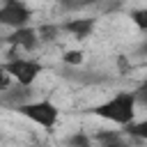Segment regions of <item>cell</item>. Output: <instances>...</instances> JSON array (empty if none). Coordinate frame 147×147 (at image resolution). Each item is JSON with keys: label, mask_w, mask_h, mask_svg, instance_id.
<instances>
[{"label": "cell", "mask_w": 147, "mask_h": 147, "mask_svg": "<svg viewBox=\"0 0 147 147\" xmlns=\"http://www.w3.org/2000/svg\"><path fill=\"white\" fill-rule=\"evenodd\" d=\"M136 96H133V90H119L115 92L113 96H108L106 101L96 103L90 108V113L99 119H106V122H113L117 126H129L136 122Z\"/></svg>", "instance_id": "cell-1"}, {"label": "cell", "mask_w": 147, "mask_h": 147, "mask_svg": "<svg viewBox=\"0 0 147 147\" xmlns=\"http://www.w3.org/2000/svg\"><path fill=\"white\" fill-rule=\"evenodd\" d=\"M21 117L30 119L32 124L41 126L46 133H53L55 126H57V119H60V108L51 101V99H34L25 106H21L16 110Z\"/></svg>", "instance_id": "cell-2"}, {"label": "cell", "mask_w": 147, "mask_h": 147, "mask_svg": "<svg viewBox=\"0 0 147 147\" xmlns=\"http://www.w3.org/2000/svg\"><path fill=\"white\" fill-rule=\"evenodd\" d=\"M5 71L11 76V80L16 85H23V87H32V83L37 80V76L44 71V64L34 57H11V60H5L2 62Z\"/></svg>", "instance_id": "cell-3"}, {"label": "cell", "mask_w": 147, "mask_h": 147, "mask_svg": "<svg viewBox=\"0 0 147 147\" xmlns=\"http://www.w3.org/2000/svg\"><path fill=\"white\" fill-rule=\"evenodd\" d=\"M30 21H32V9L23 0H5L0 5V25L18 30V28H28Z\"/></svg>", "instance_id": "cell-4"}, {"label": "cell", "mask_w": 147, "mask_h": 147, "mask_svg": "<svg viewBox=\"0 0 147 147\" xmlns=\"http://www.w3.org/2000/svg\"><path fill=\"white\" fill-rule=\"evenodd\" d=\"M5 41L9 44V48H16V51H25V53H32L37 51L41 44H39V37H37V28L28 25V28H18V30H11Z\"/></svg>", "instance_id": "cell-5"}, {"label": "cell", "mask_w": 147, "mask_h": 147, "mask_svg": "<svg viewBox=\"0 0 147 147\" xmlns=\"http://www.w3.org/2000/svg\"><path fill=\"white\" fill-rule=\"evenodd\" d=\"M30 101H34L32 99V87H23V85H16V83L0 94V106H5L9 110H18L21 106H25Z\"/></svg>", "instance_id": "cell-6"}, {"label": "cell", "mask_w": 147, "mask_h": 147, "mask_svg": "<svg viewBox=\"0 0 147 147\" xmlns=\"http://www.w3.org/2000/svg\"><path fill=\"white\" fill-rule=\"evenodd\" d=\"M60 28H62V32L71 34L74 39L85 41L87 37H92V32L96 28V18H64L60 23Z\"/></svg>", "instance_id": "cell-7"}, {"label": "cell", "mask_w": 147, "mask_h": 147, "mask_svg": "<svg viewBox=\"0 0 147 147\" xmlns=\"http://www.w3.org/2000/svg\"><path fill=\"white\" fill-rule=\"evenodd\" d=\"M94 145L96 147H131L129 136H124L122 129H103L94 133Z\"/></svg>", "instance_id": "cell-8"}, {"label": "cell", "mask_w": 147, "mask_h": 147, "mask_svg": "<svg viewBox=\"0 0 147 147\" xmlns=\"http://www.w3.org/2000/svg\"><path fill=\"white\" fill-rule=\"evenodd\" d=\"M60 34H62L60 23H39V25H37L39 44H53V41L60 39Z\"/></svg>", "instance_id": "cell-9"}, {"label": "cell", "mask_w": 147, "mask_h": 147, "mask_svg": "<svg viewBox=\"0 0 147 147\" xmlns=\"http://www.w3.org/2000/svg\"><path fill=\"white\" fill-rule=\"evenodd\" d=\"M122 131H124V136H129L133 140H147V117L140 119V122H133V124L124 126Z\"/></svg>", "instance_id": "cell-10"}, {"label": "cell", "mask_w": 147, "mask_h": 147, "mask_svg": "<svg viewBox=\"0 0 147 147\" xmlns=\"http://www.w3.org/2000/svg\"><path fill=\"white\" fill-rule=\"evenodd\" d=\"M129 18L131 23L147 34V7H136V9H129Z\"/></svg>", "instance_id": "cell-11"}, {"label": "cell", "mask_w": 147, "mask_h": 147, "mask_svg": "<svg viewBox=\"0 0 147 147\" xmlns=\"http://www.w3.org/2000/svg\"><path fill=\"white\" fill-rule=\"evenodd\" d=\"M64 145H67V147H96L94 140H92L85 131H76V133H71V136L64 140Z\"/></svg>", "instance_id": "cell-12"}, {"label": "cell", "mask_w": 147, "mask_h": 147, "mask_svg": "<svg viewBox=\"0 0 147 147\" xmlns=\"http://www.w3.org/2000/svg\"><path fill=\"white\" fill-rule=\"evenodd\" d=\"M83 62H85V55H83V51H64L62 53V64L64 67H71V69H78V67H83Z\"/></svg>", "instance_id": "cell-13"}, {"label": "cell", "mask_w": 147, "mask_h": 147, "mask_svg": "<svg viewBox=\"0 0 147 147\" xmlns=\"http://www.w3.org/2000/svg\"><path fill=\"white\" fill-rule=\"evenodd\" d=\"M133 96H136V106L147 108V80H142V83L133 90Z\"/></svg>", "instance_id": "cell-14"}, {"label": "cell", "mask_w": 147, "mask_h": 147, "mask_svg": "<svg viewBox=\"0 0 147 147\" xmlns=\"http://www.w3.org/2000/svg\"><path fill=\"white\" fill-rule=\"evenodd\" d=\"M11 87V76L5 71V67L0 64V94L5 92V90H9Z\"/></svg>", "instance_id": "cell-15"}, {"label": "cell", "mask_w": 147, "mask_h": 147, "mask_svg": "<svg viewBox=\"0 0 147 147\" xmlns=\"http://www.w3.org/2000/svg\"><path fill=\"white\" fill-rule=\"evenodd\" d=\"M117 67H119V74H129V69H131V64H129V60H126V55H119V57H117Z\"/></svg>", "instance_id": "cell-16"}, {"label": "cell", "mask_w": 147, "mask_h": 147, "mask_svg": "<svg viewBox=\"0 0 147 147\" xmlns=\"http://www.w3.org/2000/svg\"><path fill=\"white\" fill-rule=\"evenodd\" d=\"M136 53H138L140 57H147V37H145V39H142V41L138 44V48H136Z\"/></svg>", "instance_id": "cell-17"}]
</instances>
